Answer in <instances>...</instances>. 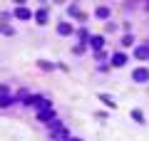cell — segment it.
Returning a JSON list of instances; mask_svg holds the SVG:
<instances>
[{"label": "cell", "mask_w": 149, "mask_h": 141, "mask_svg": "<svg viewBox=\"0 0 149 141\" xmlns=\"http://www.w3.org/2000/svg\"><path fill=\"white\" fill-rule=\"evenodd\" d=\"M57 32L65 37V35H72L74 27H72V22H60V25H57Z\"/></svg>", "instance_id": "8"}, {"label": "cell", "mask_w": 149, "mask_h": 141, "mask_svg": "<svg viewBox=\"0 0 149 141\" xmlns=\"http://www.w3.org/2000/svg\"><path fill=\"white\" fill-rule=\"evenodd\" d=\"M55 3H62V0H55Z\"/></svg>", "instance_id": "21"}, {"label": "cell", "mask_w": 149, "mask_h": 141, "mask_svg": "<svg viewBox=\"0 0 149 141\" xmlns=\"http://www.w3.org/2000/svg\"><path fill=\"white\" fill-rule=\"evenodd\" d=\"M134 57H137V59H149V45L134 47Z\"/></svg>", "instance_id": "6"}, {"label": "cell", "mask_w": 149, "mask_h": 141, "mask_svg": "<svg viewBox=\"0 0 149 141\" xmlns=\"http://www.w3.org/2000/svg\"><path fill=\"white\" fill-rule=\"evenodd\" d=\"M132 119L137 121V124H144V114H142L139 109H132Z\"/></svg>", "instance_id": "12"}, {"label": "cell", "mask_w": 149, "mask_h": 141, "mask_svg": "<svg viewBox=\"0 0 149 141\" xmlns=\"http://www.w3.org/2000/svg\"><path fill=\"white\" fill-rule=\"evenodd\" d=\"M65 141H82V139H77V136H67Z\"/></svg>", "instance_id": "19"}, {"label": "cell", "mask_w": 149, "mask_h": 141, "mask_svg": "<svg viewBox=\"0 0 149 141\" xmlns=\"http://www.w3.org/2000/svg\"><path fill=\"white\" fill-rule=\"evenodd\" d=\"M13 102H15V99H13L10 94H0V106H10Z\"/></svg>", "instance_id": "11"}, {"label": "cell", "mask_w": 149, "mask_h": 141, "mask_svg": "<svg viewBox=\"0 0 149 141\" xmlns=\"http://www.w3.org/2000/svg\"><path fill=\"white\" fill-rule=\"evenodd\" d=\"M122 45H124V47H132V45H134V37H132V35H124V37H122Z\"/></svg>", "instance_id": "15"}, {"label": "cell", "mask_w": 149, "mask_h": 141, "mask_svg": "<svg viewBox=\"0 0 149 141\" xmlns=\"http://www.w3.org/2000/svg\"><path fill=\"white\" fill-rule=\"evenodd\" d=\"M132 79H134V82H139V84H142V82H149V69H147V67H137V69L132 72Z\"/></svg>", "instance_id": "2"}, {"label": "cell", "mask_w": 149, "mask_h": 141, "mask_svg": "<svg viewBox=\"0 0 149 141\" xmlns=\"http://www.w3.org/2000/svg\"><path fill=\"white\" fill-rule=\"evenodd\" d=\"M37 119L45 121V124H50V121H55L57 116H55V109L50 106V109H40V111H37Z\"/></svg>", "instance_id": "3"}, {"label": "cell", "mask_w": 149, "mask_h": 141, "mask_svg": "<svg viewBox=\"0 0 149 141\" xmlns=\"http://www.w3.org/2000/svg\"><path fill=\"white\" fill-rule=\"evenodd\" d=\"M37 64H40V67H42V69H52V64H50V62H45V59H40V62H37Z\"/></svg>", "instance_id": "17"}, {"label": "cell", "mask_w": 149, "mask_h": 141, "mask_svg": "<svg viewBox=\"0 0 149 141\" xmlns=\"http://www.w3.org/2000/svg\"><path fill=\"white\" fill-rule=\"evenodd\" d=\"M13 15H15V20H32V15H35V12H30L25 5H20V8H15V12H13Z\"/></svg>", "instance_id": "5"}, {"label": "cell", "mask_w": 149, "mask_h": 141, "mask_svg": "<svg viewBox=\"0 0 149 141\" xmlns=\"http://www.w3.org/2000/svg\"><path fill=\"white\" fill-rule=\"evenodd\" d=\"M0 94H8V87H3V84H0Z\"/></svg>", "instance_id": "20"}, {"label": "cell", "mask_w": 149, "mask_h": 141, "mask_svg": "<svg viewBox=\"0 0 149 141\" xmlns=\"http://www.w3.org/2000/svg\"><path fill=\"white\" fill-rule=\"evenodd\" d=\"M112 64H114V67H124V64H127V55L124 52H114L112 55Z\"/></svg>", "instance_id": "7"}, {"label": "cell", "mask_w": 149, "mask_h": 141, "mask_svg": "<svg viewBox=\"0 0 149 141\" xmlns=\"http://www.w3.org/2000/svg\"><path fill=\"white\" fill-rule=\"evenodd\" d=\"M25 104L35 106V109L40 111V109H50V106H52V102H50L47 97H27V102H25Z\"/></svg>", "instance_id": "1"}, {"label": "cell", "mask_w": 149, "mask_h": 141, "mask_svg": "<svg viewBox=\"0 0 149 141\" xmlns=\"http://www.w3.org/2000/svg\"><path fill=\"white\" fill-rule=\"evenodd\" d=\"M147 3H149V0H147Z\"/></svg>", "instance_id": "22"}, {"label": "cell", "mask_w": 149, "mask_h": 141, "mask_svg": "<svg viewBox=\"0 0 149 141\" xmlns=\"http://www.w3.org/2000/svg\"><path fill=\"white\" fill-rule=\"evenodd\" d=\"M0 32H3V35H15V30H13L10 25H5V22H0Z\"/></svg>", "instance_id": "14"}, {"label": "cell", "mask_w": 149, "mask_h": 141, "mask_svg": "<svg viewBox=\"0 0 149 141\" xmlns=\"http://www.w3.org/2000/svg\"><path fill=\"white\" fill-rule=\"evenodd\" d=\"M15 3V8H20V5H25V0H13Z\"/></svg>", "instance_id": "18"}, {"label": "cell", "mask_w": 149, "mask_h": 141, "mask_svg": "<svg viewBox=\"0 0 149 141\" xmlns=\"http://www.w3.org/2000/svg\"><path fill=\"white\" fill-rule=\"evenodd\" d=\"M95 15L100 17V20H107V17H109V8H104V5H102V8H97V10H95Z\"/></svg>", "instance_id": "10"}, {"label": "cell", "mask_w": 149, "mask_h": 141, "mask_svg": "<svg viewBox=\"0 0 149 141\" xmlns=\"http://www.w3.org/2000/svg\"><path fill=\"white\" fill-rule=\"evenodd\" d=\"M32 17H35V22H37V25H45V22H47V10L42 8V10H37Z\"/></svg>", "instance_id": "9"}, {"label": "cell", "mask_w": 149, "mask_h": 141, "mask_svg": "<svg viewBox=\"0 0 149 141\" xmlns=\"http://www.w3.org/2000/svg\"><path fill=\"white\" fill-rule=\"evenodd\" d=\"M87 45L95 50V52H100L102 47H104V37L102 35H90V40H87Z\"/></svg>", "instance_id": "4"}, {"label": "cell", "mask_w": 149, "mask_h": 141, "mask_svg": "<svg viewBox=\"0 0 149 141\" xmlns=\"http://www.w3.org/2000/svg\"><path fill=\"white\" fill-rule=\"evenodd\" d=\"M77 37H80L82 42H87V40H90V32H87V30H80V32H77Z\"/></svg>", "instance_id": "16"}, {"label": "cell", "mask_w": 149, "mask_h": 141, "mask_svg": "<svg viewBox=\"0 0 149 141\" xmlns=\"http://www.w3.org/2000/svg\"><path fill=\"white\" fill-rule=\"evenodd\" d=\"M100 99H102V102H104V104H107V106H117V102L112 99L109 94H100Z\"/></svg>", "instance_id": "13"}]
</instances>
